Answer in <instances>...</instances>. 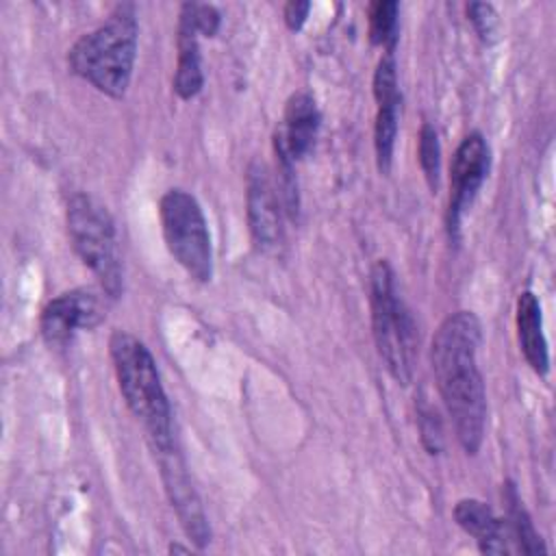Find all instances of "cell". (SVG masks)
Here are the masks:
<instances>
[{
	"label": "cell",
	"mask_w": 556,
	"mask_h": 556,
	"mask_svg": "<svg viewBox=\"0 0 556 556\" xmlns=\"http://www.w3.org/2000/svg\"><path fill=\"white\" fill-rule=\"evenodd\" d=\"M109 352L119 393L148 432L152 447L159 450L172 445V408L161 384L156 363L146 343L126 330H115L109 339Z\"/></svg>",
	"instance_id": "obj_3"
},
{
	"label": "cell",
	"mask_w": 556,
	"mask_h": 556,
	"mask_svg": "<svg viewBox=\"0 0 556 556\" xmlns=\"http://www.w3.org/2000/svg\"><path fill=\"white\" fill-rule=\"evenodd\" d=\"M504 502H506V513H508V534L513 541H517V549L523 554H545V545L534 530V523L515 489L513 482L504 484Z\"/></svg>",
	"instance_id": "obj_16"
},
{
	"label": "cell",
	"mask_w": 556,
	"mask_h": 556,
	"mask_svg": "<svg viewBox=\"0 0 556 556\" xmlns=\"http://www.w3.org/2000/svg\"><path fill=\"white\" fill-rule=\"evenodd\" d=\"M191 13H193V22H195V28L200 35H206V37H213L219 28V11L213 7V4H198V2H191Z\"/></svg>",
	"instance_id": "obj_21"
},
{
	"label": "cell",
	"mask_w": 556,
	"mask_h": 556,
	"mask_svg": "<svg viewBox=\"0 0 556 556\" xmlns=\"http://www.w3.org/2000/svg\"><path fill=\"white\" fill-rule=\"evenodd\" d=\"M163 239L174 261L198 282L213 276V245L206 217L198 200L182 191L169 189L159 202Z\"/></svg>",
	"instance_id": "obj_6"
},
{
	"label": "cell",
	"mask_w": 556,
	"mask_h": 556,
	"mask_svg": "<svg viewBox=\"0 0 556 556\" xmlns=\"http://www.w3.org/2000/svg\"><path fill=\"white\" fill-rule=\"evenodd\" d=\"M417 159H419V167L424 172V178H426L430 191L437 193L439 174H441V143H439L437 128L430 122L421 124L419 141H417Z\"/></svg>",
	"instance_id": "obj_18"
},
{
	"label": "cell",
	"mask_w": 556,
	"mask_h": 556,
	"mask_svg": "<svg viewBox=\"0 0 556 556\" xmlns=\"http://www.w3.org/2000/svg\"><path fill=\"white\" fill-rule=\"evenodd\" d=\"M137 39L139 22L135 4H117L98 28L83 35L70 48L67 65L100 93L122 98L130 85Z\"/></svg>",
	"instance_id": "obj_2"
},
{
	"label": "cell",
	"mask_w": 556,
	"mask_h": 556,
	"mask_svg": "<svg viewBox=\"0 0 556 556\" xmlns=\"http://www.w3.org/2000/svg\"><path fill=\"white\" fill-rule=\"evenodd\" d=\"M417 426H419V437H421V445L426 447V452L441 454L443 426H441L439 413L426 402H419V406H417Z\"/></svg>",
	"instance_id": "obj_19"
},
{
	"label": "cell",
	"mask_w": 556,
	"mask_h": 556,
	"mask_svg": "<svg viewBox=\"0 0 556 556\" xmlns=\"http://www.w3.org/2000/svg\"><path fill=\"white\" fill-rule=\"evenodd\" d=\"M480 321L471 311L447 315L432 337L430 361L439 393L452 417L456 439L467 454H476L484 439L486 393L478 369Z\"/></svg>",
	"instance_id": "obj_1"
},
{
	"label": "cell",
	"mask_w": 556,
	"mask_h": 556,
	"mask_svg": "<svg viewBox=\"0 0 556 556\" xmlns=\"http://www.w3.org/2000/svg\"><path fill=\"white\" fill-rule=\"evenodd\" d=\"M491 154L486 139L480 132H469L456 148L450 163V204H447V230L458 235L463 211L473 202L482 182L489 176Z\"/></svg>",
	"instance_id": "obj_8"
},
{
	"label": "cell",
	"mask_w": 556,
	"mask_h": 556,
	"mask_svg": "<svg viewBox=\"0 0 556 556\" xmlns=\"http://www.w3.org/2000/svg\"><path fill=\"white\" fill-rule=\"evenodd\" d=\"M467 20L473 24L478 37L484 43H493L500 37V15L493 4L489 2H469L467 4Z\"/></svg>",
	"instance_id": "obj_20"
},
{
	"label": "cell",
	"mask_w": 556,
	"mask_h": 556,
	"mask_svg": "<svg viewBox=\"0 0 556 556\" xmlns=\"http://www.w3.org/2000/svg\"><path fill=\"white\" fill-rule=\"evenodd\" d=\"M308 11H311V2H304V0H291L287 2L285 7V24L289 30H300L308 17Z\"/></svg>",
	"instance_id": "obj_22"
},
{
	"label": "cell",
	"mask_w": 556,
	"mask_h": 556,
	"mask_svg": "<svg viewBox=\"0 0 556 556\" xmlns=\"http://www.w3.org/2000/svg\"><path fill=\"white\" fill-rule=\"evenodd\" d=\"M374 98H376V124H374V150L380 174L391 172L393 148L397 137V113L402 93L397 85V67L393 52H384L374 72Z\"/></svg>",
	"instance_id": "obj_11"
},
{
	"label": "cell",
	"mask_w": 556,
	"mask_h": 556,
	"mask_svg": "<svg viewBox=\"0 0 556 556\" xmlns=\"http://www.w3.org/2000/svg\"><path fill=\"white\" fill-rule=\"evenodd\" d=\"M104 291H93L87 287L65 291L50 300L39 317L41 337L52 348H63L72 341L78 330H89L104 319Z\"/></svg>",
	"instance_id": "obj_7"
},
{
	"label": "cell",
	"mask_w": 556,
	"mask_h": 556,
	"mask_svg": "<svg viewBox=\"0 0 556 556\" xmlns=\"http://www.w3.org/2000/svg\"><path fill=\"white\" fill-rule=\"evenodd\" d=\"M369 41L393 52L397 43V2L378 0L369 7Z\"/></svg>",
	"instance_id": "obj_17"
},
{
	"label": "cell",
	"mask_w": 556,
	"mask_h": 556,
	"mask_svg": "<svg viewBox=\"0 0 556 556\" xmlns=\"http://www.w3.org/2000/svg\"><path fill=\"white\" fill-rule=\"evenodd\" d=\"M245 213L254 243L271 252L282 245V208L280 193L276 191L265 163L252 161L245 176Z\"/></svg>",
	"instance_id": "obj_10"
},
{
	"label": "cell",
	"mask_w": 556,
	"mask_h": 556,
	"mask_svg": "<svg viewBox=\"0 0 556 556\" xmlns=\"http://www.w3.org/2000/svg\"><path fill=\"white\" fill-rule=\"evenodd\" d=\"M517 337L523 358L534 374L545 376L549 371L547 341L543 334V315L539 298L532 291H521L517 298Z\"/></svg>",
	"instance_id": "obj_15"
},
{
	"label": "cell",
	"mask_w": 556,
	"mask_h": 556,
	"mask_svg": "<svg viewBox=\"0 0 556 556\" xmlns=\"http://www.w3.org/2000/svg\"><path fill=\"white\" fill-rule=\"evenodd\" d=\"M369 308L374 341L384 367L400 384H408L415 365V324L397 295L395 274L382 258L369 274Z\"/></svg>",
	"instance_id": "obj_4"
},
{
	"label": "cell",
	"mask_w": 556,
	"mask_h": 556,
	"mask_svg": "<svg viewBox=\"0 0 556 556\" xmlns=\"http://www.w3.org/2000/svg\"><path fill=\"white\" fill-rule=\"evenodd\" d=\"M454 521L478 541L482 554H508V528L491 506L476 497L458 500L454 506Z\"/></svg>",
	"instance_id": "obj_13"
},
{
	"label": "cell",
	"mask_w": 556,
	"mask_h": 556,
	"mask_svg": "<svg viewBox=\"0 0 556 556\" xmlns=\"http://www.w3.org/2000/svg\"><path fill=\"white\" fill-rule=\"evenodd\" d=\"M154 452L159 456L161 478L165 484V493L172 502V508L176 510V517L182 530L187 532V536L202 549L211 541V528H208L204 508L200 504V497L187 473L185 460L174 443L167 447H159Z\"/></svg>",
	"instance_id": "obj_9"
},
{
	"label": "cell",
	"mask_w": 556,
	"mask_h": 556,
	"mask_svg": "<svg viewBox=\"0 0 556 556\" xmlns=\"http://www.w3.org/2000/svg\"><path fill=\"white\" fill-rule=\"evenodd\" d=\"M67 232L80 261L100 280L106 295L122 291V258L111 213L89 193H74L67 202Z\"/></svg>",
	"instance_id": "obj_5"
},
{
	"label": "cell",
	"mask_w": 556,
	"mask_h": 556,
	"mask_svg": "<svg viewBox=\"0 0 556 556\" xmlns=\"http://www.w3.org/2000/svg\"><path fill=\"white\" fill-rule=\"evenodd\" d=\"M319 109L308 91H298L287 100L282 126L274 135V146L282 148L293 161L308 154L319 132Z\"/></svg>",
	"instance_id": "obj_12"
},
{
	"label": "cell",
	"mask_w": 556,
	"mask_h": 556,
	"mask_svg": "<svg viewBox=\"0 0 556 556\" xmlns=\"http://www.w3.org/2000/svg\"><path fill=\"white\" fill-rule=\"evenodd\" d=\"M198 28L191 13V2L180 7L178 17V61L174 74V91L182 100H191L202 91L204 74L200 63V46H198Z\"/></svg>",
	"instance_id": "obj_14"
}]
</instances>
